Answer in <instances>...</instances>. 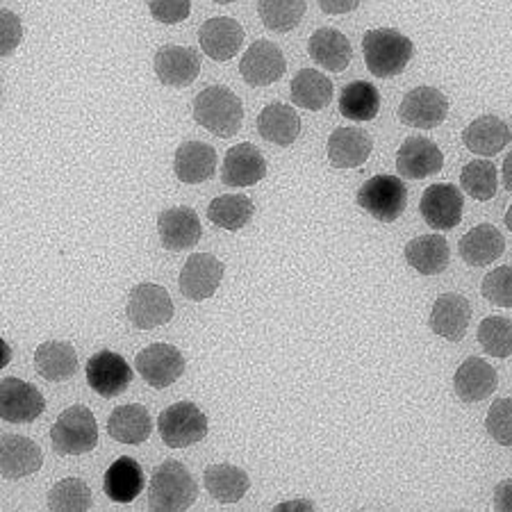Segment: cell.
<instances>
[{
  "mask_svg": "<svg viewBox=\"0 0 512 512\" xmlns=\"http://www.w3.org/2000/svg\"><path fill=\"white\" fill-rule=\"evenodd\" d=\"M362 53H365V64L371 76L394 78L410 64L415 46L399 30L378 28L362 37Z\"/></svg>",
  "mask_w": 512,
  "mask_h": 512,
  "instance_id": "cell-1",
  "label": "cell"
},
{
  "mask_svg": "<svg viewBox=\"0 0 512 512\" xmlns=\"http://www.w3.org/2000/svg\"><path fill=\"white\" fill-rule=\"evenodd\" d=\"M198 497V485L189 469L178 460H164L153 469L148 485V506L151 510H187Z\"/></svg>",
  "mask_w": 512,
  "mask_h": 512,
  "instance_id": "cell-2",
  "label": "cell"
},
{
  "mask_svg": "<svg viewBox=\"0 0 512 512\" xmlns=\"http://www.w3.org/2000/svg\"><path fill=\"white\" fill-rule=\"evenodd\" d=\"M194 119L198 126L221 139L235 137L244 123L242 101L228 87L212 85L194 98Z\"/></svg>",
  "mask_w": 512,
  "mask_h": 512,
  "instance_id": "cell-3",
  "label": "cell"
},
{
  "mask_svg": "<svg viewBox=\"0 0 512 512\" xmlns=\"http://www.w3.org/2000/svg\"><path fill=\"white\" fill-rule=\"evenodd\" d=\"M51 444L60 456H82L96 449L98 424L85 406L66 408L51 428Z\"/></svg>",
  "mask_w": 512,
  "mask_h": 512,
  "instance_id": "cell-4",
  "label": "cell"
},
{
  "mask_svg": "<svg viewBox=\"0 0 512 512\" xmlns=\"http://www.w3.org/2000/svg\"><path fill=\"white\" fill-rule=\"evenodd\" d=\"M355 201L376 221L394 224L408 208V187L401 176H374L360 187Z\"/></svg>",
  "mask_w": 512,
  "mask_h": 512,
  "instance_id": "cell-5",
  "label": "cell"
},
{
  "mask_svg": "<svg viewBox=\"0 0 512 512\" xmlns=\"http://www.w3.org/2000/svg\"><path fill=\"white\" fill-rule=\"evenodd\" d=\"M158 431L169 449H187L208 435V417L192 401H178L160 412Z\"/></svg>",
  "mask_w": 512,
  "mask_h": 512,
  "instance_id": "cell-6",
  "label": "cell"
},
{
  "mask_svg": "<svg viewBox=\"0 0 512 512\" xmlns=\"http://www.w3.org/2000/svg\"><path fill=\"white\" fill-rule=\"evenodd\" d=\"M128 319L137 330H153L169 324L176 315L169 292L160 285L142 283L130 289Z\"/></svg>",
  "mask_w": 512,
  "mask_h": 512,
  "instance_id": "cell-7",
  "label": "cell"
},
{
  "mask_svg": "<svg viewBox=\"0 0 512 512\" xmlns=\"http://www.w3.org/2000/svg\"><path fill=\"white\" fill-rule=\"evenodd\" d=\"M135 367L153 390H164L185 374V355L171 344H151L137 353Z\"/></svg>",
  "mask_w": 512,
  "mask_h": 512,
  "instance_id": "cell-8",
  "label": "cell"
},
{
  "mask_svg": "<svg viewBox=\"0 0 512 512\" xmlns=\"http://www.w3.org/2000/svg\"><path fill=\"white\" fill-rule=\"evenodd\" d=\"M87 383L103 399H114L128 390L132 369L128 360L117 351H98L87 360Z\"/></svg>",
  "mask_w": 512,
  "mask_h": 512,
  "instance_id": "cell-9",
  "label": "cell"
},
{
  "mask_svg": "<svg viewBox=\"0 0 512 512\" xmlns=\"http://www.w3.org/2000/svg\"><path fill=\"white\" fill-rule=\"evenodd\" d=\"M224 264H221L219 258H214L210 253H196L189 255V260L185 262L183 271H180L178 285H180V294L189 301H205L214 296L221 278H224Z\"/></svg>",
  "mask_w": 512,
  "mask_h": 512,
  "instance_id": "cell-10",
  "label": "cell"
},
{
  "mask_svg": "<svg viewBox=\"0 0 512 512\" xmlns=\"http://www.w3.org/2000/svg\"><path fill=\"white\" fill-rule=\"evenodd\" d=\"M449 114V98L435 87H417L406 94L399 107V119L410 128L431 130L444 123Z\"/></svg>",
  "mask_w": 512,
  "mask_h": 512,
  "instance_id": "cell-11",
  "label": "cell"
},
{
  "mask_svg": "<svg viewBox=\"0 0 512 512\" xmlns=\"http://www.w3.org/2000/svg\"><path fill=\"white\" fill-rule=\"evenodd\" d=\"M46 410V401L37 387L21 378H3L0 387V412L7 424H32Z\"/></svg>",
  "mask_w": 512,
  "mask_h": 512,
  "instance_id": "cell-12",
  "label": "cell"
},
{
  "mask_svg": "<svg viewBox=\"0 0 512 512\" xmlns=\"http://www.w3.org/2000/svg\"><path fill=\"white\" fill-rule=\"evenodd\" d=\"M287 62L283 51L267 39L255 41L239 62V73L251 87H269L285 76Z\"/></svg>",
  "mask_w": 512,
  "mask_h": 512,
  "instance_id": "cell-13",
  "label": "cell"
},
{
  "mask_svg": "<svg viewBox=\"0 0 512 512\" xmlns=\"http://www.w3.org/2000/svg\"><path fill=\"white\" fill-rule=\"evenodd\" d=\"M465 198L456 185H431L421 194L419 212L433 230H451L462 221Z\"/></svg>",
  "mask_w": 512,
  "mask_h": 512,
  "instance_id": "cell-14",
  "label": "cell"
},
{
  "mask_svg": "<svg viewBox=\"0 0 512 512\" xmlns=\"http://www.w3.org/2000/svg\"><path fill=\"white\" fill-rule=\"evenodd\" d=\"M155 76L164 87H189L201 73V55L189 46H162L155 53Z\"/></svg>",
  "mask_w": 512,
  "mask_h": 512,
  "instance_id": "cell-15",
  "label": "cell"
},
{
  "mask_svg": "<svg viewBox=\"0 0 512 512\" xmlns=\"http://www.w3.org/2000/svg\"><path fill=\"white\" fill-rule=\"evenodd\" d=\"M444 167L440 146L426 137H408L396 153V171L406 180H421L435 176Z\"/></svg>",
  "mask_w": 512,
  "mask_h": 512,
  "instance_id": "cell-16",
  "label": "cell"
},
{
  "mask_svg": "<svg viewBox=\"0 0 512 512\" xmlns=\"http://www.w3.org/2000/svg\"><path fill=\"white\" fill-rule=\"evenodd\" d=\"M198 44L214 62H228L244 44V28L230 16H214L198 30Z\"/></svg>",
  "mask_w": 512,
  "mask_h": 512,
  "instance_id": "cell-17",
  "label": "cell"
},
{
  "mask_svg": "<svg viewBox=\"0 0 512 512\" xmlns=\"http://www.w3.org/2000/svg\"><path fill=\"white\" fill-rule=\"evenodd\" d=\"M160 242L167 251H187L201 242L203 226L192 208H169L158 217Z\"/></svg>",
  "mask_w": 512,
  "mask_h": 512,
  "instance_id": "cell-18",
  "label": "cell"
},
{
  "mask_svg": "<svg viewBox=\"0 0 512 512\" xmlns=\"http://www.w3.org/2000/svg\"><path fill=\"white\" fill-rule=\"evenodd\" d=\"M469 319H472V305L462 294L449 292L435 299L428 324H431L433 333L444 337V340L462 342L467 335Z\"/></svg>",
  "mask_w": 512,
  "mask_h": 512,
  "instance_id": "cell-19",
  "label": "cell"
},
{
  "mask_svg": "<svg viewBox=\"0 0 512 512\" xmlns=\"http://www.w3.org/2000/svg\"><path fill=\"white\" fill-rule=\"evenodd\" d=\"M267 176V160L253 144H237L230 148L221 169V183L228 187H251Z\"/></svg>",
  "mask_w": 512,
  "mask_h": 512,
  "instance_id": "cell-20",
  "label": "cell"
},
{
  "mask_svg": "<svg viewBox=\"0 0 512 512\" xmlns=\"http://www.w3.org/2000/svg\"><path fill=\"white\" fill-rule=\"evenodd\" d=\"M499 385L497 369L483 358H467L453 376V390L462 403H478L494 394Z\"/></svg>",
  "mask_w": 512,
  "mask_h": 512,
  "instance_id": "cell-21",
  "label": "cell"
},
{
  "mask_svg": "<svg viewBox=\"0 0 512 512\" xmlns=\"http://www.w3.org/2000/svg\"><path fill=\"white\" fill-rule=\"evenodd\" d=\"M41 465H44V453L35 442L21 435H3L0 472L5 481H19V478L37 474Z\"/></svg>",
  "mask_w": 512,
  "mask_h": 512,
  "instance_id": "cell-22",
  "label": "cell"
},
{
  "mask_svg": "<svg viewBox=\"0 0 512 512\" xmlns=\"http://www.w3.org/2000/svg\"><path fill=\"white\" fill-rule=\"evenodd\" d=\"M374 151V139L360 128H337L328 139V160L335 169H358Z\"/></svg>",
  "mask_w": 512,
  "mask_h": 512,
  "instance_id": "cell-23",
  "label": "cell"
},
{
  "mask_svg": "<svg viewBox=\"0 0 512 512\" xmlns=\"http://www.w3.org/2000/svg\"><path fill=\"white\" fill-rule=\"evenodd\" d=\"M173 171L185 185L205 183L217 171V151L205 142H185L176 151Z\"/></svg>",
  "mask_w": 512,
  "mask_h": 512,
  "instance_id": "cell-24",
  "label": "cell"
},
{
  "mask_svg": "<svg viewBox=\"0 0 512 512\" xmlns=\"http://www.w3.org/2000/svg\"><path fill=\"white\" fill-rule=\"evenodd\" d=\"M144 469L135 458H117L107 467L103 490L114 503H132L144 492Z\"/></svg>",
  "mask_w": 512,
  "mask_h": 512,
  "instance_id": "cell-25",
  "label": "cell"
},
{
  "mask_svg": "<svg viewBox=\"0 0 512 512\" xmlns=\"http://www.w3.org/2000/svg\"><path fill=\"white\" fill-rule=\"evenodd\" d=\"M510 139V128L494 114L478 117L462 132V144L472 153L483 155V158H494L510 144Z\"/></svg>",
  "mask_w": 512,
  "mask_h": 512,
  "instance_id": "cell-26",
  "label": "cell"
},
{
  "mask_svg": "<svg viewBox=\"0 0 512 512\" xmlns=\"http://www.w3.org/2000/svg\"><path fill=\"white\" fill-rule=\"evenodd\" d=\"M308 53L321 69L330 73H342L351 64L353 48L349 37L335 28H319L308 41Z\"/></svg>",
  "mask_w": 512,
  "mask_h": 512,
  "instance_id": "cell-27",
  "label": "cell"
},
{
  "mask_svg": "<svg viewBox=\"0 0 512 512\" xmlns=\"http://www.w3.org/2000/svg\"><path fill=\"white\" fill-rule=\"evenodd\" d=\"M403 255H406V262L410 267L419 271L421 276H437L449 267L451 251L444 237L421 235L410 239L406 249H403Z\"/></svg>",
  "mask_w": 512,
  "mask_h": 512,
  "instance_id": "cell-28",
  "label": "cell"
},
{
  "mask_svg": "<svg viewBox=\"0 0 512 512\" xmlns=\"http://www.w3.org/2000/svg\"><path fill=\"white\" fill-rule=\"evenodd\" d=\"M258 132L271 144L292 146L301 135L299 112L285 103H271L260 112Z\"/></svg>",
  "mask_w": 512,
  "mask_h": 512,
  "instance_id": "cell-29",
  "label": "cell"
},
{
  "mask_svg": "<svg viewBox=\"0 0 512 512\" xmlns=\"http://www.w3.org/2000/svg\"><path fill=\"white\" fill-rule=\"evenodd\" d=\"M151 431L153 419L148 415V410L144 406H137V403L114 408L110 419H107V433L119 444H132V447H137V444H142L151 437Z\"/></svg>",
  "mask_w": 512,
  "mask_h": 512,
  "instance_id": "cell-30",
  "label": "cell"
},
{
  "mask_svg": "<svg viewBox=\"0 0 512 512\" xmlns=\"http://www.w3.org/2000/svg\"><path fill=\"white\" fill-rule=\"evenodd\" d=\"M506 251V239L490 224L476 226L460 239V258L469 267H487Z\"/></svg>",
  "mask_w": 512,
  "mask_h": 512,
  "instance_id": "cell-31",
  "label": "cell"
},
{
  "mask_svg": "<svg viewBox=\"0 0 512 512\" xmlns=\"http://www.w3.org/2000/svg\"><path fill=\"white\" fill-rule=\"evenodd\" d=\"M35 369L51 383H64L76 374L78 353L69 342H44L35 351Z\"/></svg>",
  "mask_w": 512,
  "mask_h": 512,
  "instance_id": "cell-32",
  "label": "cell"
},
{
  "mask_svg": "<svg viewBox=\"0 0 512 512\" xmlns=\"http://www.w3.org/2000/svg\"><path fill=\"white\" fill-rule=\"evenodd\" d=\"M205 490L219 503H237L249 492V474L235 465H210L203 476Z\"/></svg>",
  "mask_w": 512,
  "mask_h": 512,
  "instance_id": "cell-33",
  "label": "cell"
},
{
  "mask_svg": "<svg viewBox=\"0 0 512 512\" xmlns=\"http://www.w3.org/2000/svg\"><path fill=\"white\" fill-rule=\"evenodd\" d=\"M292 101L301 110L319 112L330 103L333 98V82L326 73H319L315 69H303L292 80Z\"/></svg>",
  "mask_w": 512,
  "mask_h": 512,
  "instance_id": "cell-34",
  "label": "cell"
},
{
  "mask_svg": "<svg viewBox=\"0 0 512 512\" xmlns=\"http://www.w3.org/2000/svg\"><path fill=\"white\" fill-rule=\"evenodd\" d=\"M340 112L349 121H371L381 112V94L365 80H355L346 85L340 94Z\"/></svg>",
  "mask_w": 512,
  "mask_h": 512,
  "instance_id": "cell-35",
  "label": "cell"
},
{
  "mask_svg": "<svg viewBox=\"0 0 512 512\" xmlns=\"http://www.w3.org/2000/svg\"><path fill=\"white\" fill-rule=\"evenodd\" d=\"M255 214V205L249 196L244 194H224L217 196L208 208V219L217 228L237 233L242 230Z\"/></svg>",
  "mask_w": 512,
  "mask_h": 512,
  "instance_id": "cell-36",
  "label": "cell"
},
{
  "mask_svg": "<svg viewBox=\"0 0 512 512\" xmlns=\"http://www.w3.org/2000/svg\"><path fill=\"white\" fill-rule=\"evenodd\" d=\"M305 0H260L258 14L264 28L271 32H289L299 26L305 16Z\"/></svg>",
  "mask_w": 512,
  "mask_h": 512,
  "instance_id": "cell-37",
  "label": "cell"
},
{
  "mask_svg": "<svg viewBox=\"0 0 512 512\" xmlns=\"http://www.w3.org/2000/svg\"><path fill=\"white\" fill-rule=\"evenodd\" d=\"M462 192L469 194L476 201H490L497 196L499 180H497V167L490 160H474L465 164L460 173Z\"/></svg>",
  "mask_w": 512,
  "mask_h": 512,
  "instance_id": "cell-38",
  "label": "cell"
},
{
  "mask_svg": "<svg viewBox=\"0 0 512 512\" xmlns=\"http://www.w3.org/2000/svg\"><path fill=\"white\" fill-rule=\"evenodd\" d=\"M48 508L51 510H78L85 512L92 508V490L82 478H64L48 492Z\"/></svg>",
  "mask_w": 512,
  "mask_h": 512,
  "instance_id": "cell-39",
  "label": "cell"
},
{
  "mask_svg": "<svg viewBox=\"0 0 512 512\" xmlns=\"http://www.w3.org/2000/svg\"><path fill=\"white\" fill-rule=\"evenodd\" d=\"M478 344L492 358L512 355V321L506 317H487L478 326Z\"/></svg>",
  "mask_w": 512,
  "mask_h": 512,
  "instance_id": "cell-40",
  "label": "cell"
},
{
  "mask_svg": "<svg viewBox=\"0 0 512 512\" xmlns=\"http://www.w3.org/2000/svg\"><path fill=\"white\" fill-rule=\"evenodd\" d=\"M487 435L501 447H512V399L494 401L485 419Z\"/></svg>",
  "mask_w": 512,
  "mask_h": 512,
  "instance_id": "cell-41",
  "label": "cell"
},
{
  "mask_svg": "<svg viewBox=\"0 0 512 512\" xmlns=\"http://www.w3.org/2000/svg\"><path fill=\"white\" fill-rule=\"evenodd\" d=\"M483 296L499 308H512V267H499L483 278Z\"/></svg>",
  "mask_w": 512,
  "mask_h": 512,
  "instance_id": "cell-42",
  "label": "cell"
},
{
  "mask_svg": "<svg viewBox=\"0 0 512 512\" xmlns=\"http://www.w3.org/2000/svg\"><path fill=\"white\" fill-rule=\"evenodd\" d=\"M148 10H151L155 21L164 23V26H176L192 12V0H148Z\"/></svg>",
  "mask_w": 512,
  "mask_h": 512,
  "instance_id": "cell-43",
  "label": "cell"
},
{
  "mask_svg": "<svg viewBox=\"0 0 512 512\" xmlns=\"http://www.w3.org/2000/svg\"><path fill=\"white\" fill-rule=\"evenodd\" d=\"M0 19H3V55H10L21 44L23 28L19 16L12 14L10 10H3Z\"/></svg>",
  "mask_w": 512,
  "mask_h": 512,
  "instance_id": "cell-44",
  "label": "cell"
},
{
  "mask_svg": "<svg viewBox=\"0 0 512 512\" xmlns=\"http://www.w3.org/2000/svg\"><path fill=\"white\" fill-rule=\"evenodd\" d=\"M494 508L501 512L512 510V478L501 481L497 487H494Z\"/></svg>",
  "mask_w": 512,
  "mask_h": 512,
  "instance_id": "cell-45",
  "label": "cell"
},
{
  "mask_svg": "<svg viewBox=\"0 0 512 512\" xmlns=\"http://www.w3.org/2000/svg\"><path fill=\"white\" fill-rule=\"evenodd\" d=\"M317 3L326 14H349L358 10L360 0H317Z\"/></svg>",
  "mask_w": 512,
  "mask_h": 512,
  "instance_id": "cell-46",
  "label": "cell"
},
{
  "mask_svg": "<svg viewBox=\"0 0 512 512\" xmlns=\"http://www.w3.org/2000/svg\"><path fill=\"white\" fill-rule=\"evenodd\" d=\"M503 185H506L508 192H512V153L503 160Z\"/></svg>",
  "mask_w": 512,
  "mask_h": 512,
  "instance_id": "cell-47",
  "label": "cell"
},
{
  "mask_svg": "<svg viewBox=\"0 0 512 512\" xmlns=\"http://www.w3.org/2000/svg\"><path fill=\"white\" fill-rule=\"evenodd\" d=\"M503 221H506V226H508V230L512 233V205L508 208V212H506V219H503Z\"/></svg>",
  "mask_w": 512,
  "mask_h": 512,
  "instance_id": "cell-48",
  "label": "cell"
},
{
  "mask_svg": "<svg viewBox=\"0 0 512 512\" xmlns=\"http://www.w3.org/2000/svg\"><path fill=\"white\" fill-rule=\"evenodd\" d=\"M212 3H217V5H230V3H237V0H212Z\"/></svg>",
  "mask_w": 512,
  "mask_h": 512,
  "instance_id": "cell-49",
  "label": "cell"
}]
</instances>
